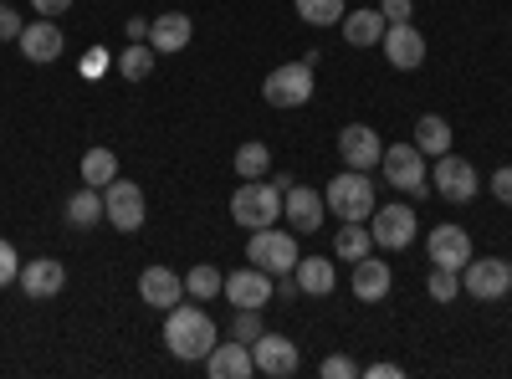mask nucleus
<instances>
[{"instance_id":"obj_1","label":"nucleus","mask_w":512,"mask_h":379,"mask_svg":"<svg viewBox=\"0 0 512 379\" xmlns=\"http://www.w3.org/2000/svg\"><path fill=\"white\" fill-rule=\"evenodd\" d=\"M221 344L216 318H210L200 303H175L164 313V349L185 359V364H205V354Z\"/></svg>"},{"instance_id":"obj_2","label":"nucleus","mask_w":512,"mask_h":379,"mask_svg":"<svg viewBox=\"0 0 512 379\" xmlns=\"http://www.w3.org/2000/svg\"><path fill=\"white\" fill-rule=\"evenodd\" d=\"M282 195H287V180H241L236 195H231V221L246 226V231L277 226L282 221Z\"/></svg>"},{"instance_id":"obj_3","label":"nucleus","mask_w":512,"mask_h":379,"mask_svg":"<svg viewBox=\"0 0 512 379\" xmlns=\"http://www.w3.org/2000/svg\"><path fill=\"white\" fill-rule=\"evenodd\" d=\"M323 200H328V210H333L338 221H369V216H374V205H379L374 180H369L364 170H344L338 180H328Z\"/></svg>"},{"instance_id":"obj_4","label":"nucleus","mask_w":512,"mask_h":379,"mask_svg":"<svg viewBox=\"0 0 512 379\" xmlns=\"http://www.w3.org/2000/svg\"><path fill=\"white\" fill-rule=\"evenodd\" d=\"M313 88H318V77H313V62L303 57V62L272 67L267 82H262V98L272 108H303V103H313Z\"/></svg>"},{"instance_id":"obj_5","label":"nucleus","mask_w":512,"mask_h":379,"mask_svg":"<svg viewBox=\"0 0 512 379\" xmlns=\"http://www.w3.org/2000/svg\"><path fill=\"white\" fill-rule=\"evenodd\" d=\"M379 170L400 195H420V200L431 195V164H425V154L415 144H390L379 159Z\"/></svg>"},{"instance_id":"obj_6","label":"nucleus","mask_w":512,"mask_h":379,"mask_svg":"<svg viewBox=\"0 0 512 379\" xmlns=\"http://www.w3.org/2000/svg\"><path fill=\"white\" fill-rule=\"evenodd\" d=\"M461 292L472 303H502L512 292V262L502 257H472L461 267Z\"/></svg>"},{"instance_id":"obj_7","label":"nucleus","mask_w":512,"mask_h":379,"mask_svg":"<svg viewBox=\"0 0 512 379\" xmlns=\"http://www.w3.org/2000/svg\"><path fill=\"white\" fill-rule=\"evenodd\" d=\"M246 262H251V267H262V272H272V277L292 272V267H297V236H292V231H277V226L251 231V241H246Z\"/></svg>"},{"instance_id":"obj_8","label":"nucleus","mask_w":512,"mask_h":379,"mask_svg":"<svg viewBox=\"0 0 512 379\" xmlns=\"http://www.w3.org/2000/svg\"><path fill=\"white\" fill-rule=\"evenodd\" d=\"M431 190L451 205H466V200H477L482 195V175H477V164L472 159H461V154H441L436 159V170H431Z\"/></svg>"},{"instance_id":"obj_9","label":"nucleus","mask_w":512,"mask_h":379,"mask_svg":"<svg viewBox=\"0 0 512 379\" xmlns=\"http://www.w3.org/2000/svg\"><path fill=\"white\" fill-rule=\"evenodd\" d=\"M420 231V216L410 205H374L369 216V236H374V251H405Z\"/></svg>"},{"instance_id":"obj_10","label":"nucleus","mask_w":512,"mask_h":379,"mask_svg":"<svg viewBox=\"0 0 512 379\" xmlns=\"http://www.w3.org/2000/svg\"><path fill=\"white\" fill-rule=\"evenodd\" d=\"M103 210H108V226L123 231V236H134L144 231V216H149V205H144V190L134 180H113L103 190Z\"/></svg>"},{"instance_id":"obj_11","label":"nucleus","mask_w":512,"mask_h":379,"mask_svg":"<svg viewBox=\"0 0 512 379\" xmlns=\"http://www.w3.org/2000/svg\"><path fill=\"white\" fill-rule=\"evenodd\" d=\"M323 216H328V200H323V190L287 185V195H282V221H287L297 236H313V231L323 226Z\"/></svg>"},{"instance_id":"obj_12","label":"nucleus","mask_w":512,"mask_h":379,"mask_svg":"<svg viewBox=\"0 0 512 379\" xmlns=\"http://www.w3.org/2000/svg\"><path fill=\"white\" fill-rule=\"evenodd\" d=\"M425 257H431V267H451V272H461L466 262L477 257V251H472V236H466L461 226L441 221L431 236H425Z\"/></svg>"},{"instance_id":"obj_13","label":"nucleus","mask_w":512,"mask_h":379,"mask_svg":"<svg viewBox=\"0 0 512 379\" xmlns=\"http://www.w3.org/2000/svg\"><path fill=\"white\" fill-rule=\"evenodd\" d=\"M251 359H256V374H267V379H287L303 364V354H297V344L287 333H262V339L251 344Z\"/></svg>"},{"instance_id":"obj_14","label":"nucleus","mask_w":512,"mask_h":379,"mask_svg":"<svg viewBox=\"0 0 512 379\" xmlns=\"http://www.w3.org/2000/svg\"><path fill=\"white\" fill-rule=\"evenodd\" d=\"M379 52H384V62H390L395 72H415V67L425 62V36H420L410 21H400V26H384V36H379Z\"/></svg>"},{"instance_id":"obj_15","label":"nucleus","mask_w":512,"mask_h":379,"mask_svg":"<svg viewBox=\"0 0 512 379\" xmlns=\"http://www.w3.org/2000/svg\"><path fill=\"white\" fill-rule=\"evenodd\" d=\"M16 287L26 292L31 303H52L57 292L67 287V267H62V262H52V257H36V262H21V272H16Z\"/></svg>"},{"instance_id":"obj_16","label":"nucleus","mask_w":512,"mask_h":379,"mask_svg":"<svg viewBox=\"0 0 512 379\" xmlns=\"http://www.w3.org/2000/svg\"><path fill=\"white\" fill-rule=\"evenodd\" d=\"M16 47H21L26 62H57V57L67 52V36H62V26H57L52 16H36V21H26V31L16 36Z\"/></svg>"},{"instance_id":"obj_17","label":"nucleus","mask_w":512,"mask_h":379,"mask_svg":"<svg viewBox=\"0 0 512 379\" xmlns=\"http://www.w3.org/2000/svg\"><path fill=\"white\" fill-rule=\"evenodd\" d=\"M221 292H226L231 308H267L272 292H277V282H272V272H262V267H241V272L226 277Z\"/></svg>"},{"instance_id":"obj_18","label":"nucleus","mask_w":512,"mask_h":379,"mask_svg":"<svg viewBox=\"0 0 512 379\" xmlns=\"http://www.w3.org/2000/svg\"><path fill=\"white\" fill-rule=\"evenodd\" d=\"M338 154H344L349 170H379V159H384V144L379 134L369 129V123H349V129H338Z\"/></svg>"},{"instance_id":"obj_19","label":"nucleus","mask_w":512,"mask_h":379,"mask_svg":"<svg viewBox=\"0 0 512 379\" xmlns=\"http://www.w3.org/2000/svg\"><path fill=\"white\" fill-rule=\"evenodd\" d=\"M190 41H195V21H190L185 11H164V16H154V21H149V47H154L159 57L185 52Z\"/></svg>"},{"instance_id":"obj_20","label":"nucleus","mask_w":512,"mask_h":379,"mask_svg":"<svg viewBox=\"0 0 512 379\" xmlns=\"http://www.w3.org/2000/svg\"><path fill=\"white\" fill-rule=\"evenodd\" d=\"M139 298H144L149 308L169 313V308L185 298V277H180L175 267H144V272H139Z\"/></svg>"},{"instance_id":"obj_21","label":"nucleus","mask_w":512,"mask_h":379,"mask_svg":"<svg viewBox=\"0 0 512 379\" xmlns=\"http://www.w3.org/2000/svg\"><path fill=\"white\" fill-rule=\"evenodd\" d=\"M205 369H210V379H251V374H256L251 344H241V339H231V344H216V349L205 354Z\"/></svg>"},{"instance_id":"obj_22","label":"nucleus","mask_w":512,"mask_h":379,"mask_svg":"<svg viewBox=\"0 0 512 379\" xmlns=\"http://www.w3.org/2000/svg\"><path fill=\"white\" fill-rule=\"evenodd\" d=\"M390 287H395L390 262H379L374 251H369L364 262H354V298L359 303H384V298H390Z\"/></svg>"},{"instance_id":"obj_23","label":"nucleus","mask_w":512,"mask_h":379,"mask_svg":"<svg viewBox=\"0 0 512 379\" xmlns=\"http://www.w3.org/2000/svg\"><path fill=\"white\" fill-rule=\"evenodd\" d=\"M292 277H297V292H308V298H328L333 282H338V272H333L328 257H297Z\"/></svg>"},{"instance_id":"obj_24","label":"nucleus","mask_w":512,"mask_h":379,"mask_svg":"<svg viewBox=\"0 0 512 379\" xmlns=\"http://www.w3.org/2000/svg\"><path fill=\"white\" fill-rule=\"evenodd\" d=\"M338 26H344L349 47H379V36H384V26H390V21L379 16V6H364V11H349Z\"/></svg>"},{"instance_id":"obj_25","label":"nucleus","mask_w":512,"mask_h":379,"mask_svg":"<svg viewBox=\"0 0 512 379\" xmlns=\"http://www.w3.org/2000/svg\"><path fill=\"white\" fill-rule=\"evenodd\" d=\"M415 149H420L425 159L451 154V123H446L441 113H420V123H415Z\"/></svg>"},{"instance_id":"obj_26","label":"nucleus","mask_w":512,"mask_h":379,"mask_svg":"<svg viewBox=\"0 0 512 379\" xmlns=\"http://www.w3.org/2000/svg\"><path fill=\"white\" fill-rule=\"evenodd\" d=\"M154 62H159V52L149 47V41H128V47L113 57V72H118L123 82H144V77L154 72Z\"/></svg>"},{"instance_id":"obj_27","label":"nucleus","mask_w":512,"mask_h":379,"mask_svg":"<svg viewBox=\"0 0 512 379\" xmlns=\"http://www.w3.org/2000/svg\"><path fill=\"white\" fill-rule=\"evenodd\" d=\"M369 251H374L369 221H344V226H338V241H333V257L338 262H364Z\"/></svg>"},{"instance_id":"obj_28","label":"nucleus","mask_w":512,"mask_h":379,"mask_svg":"<svg viewBox=\"0 0 512 379\" xmlns=\"http://www.w3.org/2000/svg\"><path fill=\"white\" fill-rule=\"evenodd\" d=\"M98 221H108V210H103V190L82 185V190H77V195L67 200V226L88 231V226H98Z\"/></svg>"},{"instance_id":"obj_29","label":"nucleus","mask_w":512,"mask_h":379,"mask_svg":"<svg viewBox=\"0 0 512 379\" xmlns=\"http://www.w3.org/2000/svg\"><path fill=\"white\" fill-rule=\"evenodd\" d=\"M82 180H88L93 190H108L118 180V154L113 149H88L82 154Z\"/></svg>"},{"instance_id":"obj_30","label":"nucleus","mask_w":512,"mask_h":379,"mask_svg":"<svg viewBox=\"0 0 512 379\" xmlns=\"http://www.w3.org/2000/svg\"><path fill=\"white\" fill-rule=\"evenodd\" d=\"M267 170H272V149L262 139H251V144L236 149V175L241 180H267Z\"/></svg>"},{"instance_id":"obj_31","label":"nucleus","mask_w":512,"mask_h":379,"mask_svg":"<svg viewBox=\"0 0 512 379\" xmlns=\"http://www.w3.org/2000/svg\"><path fill=\"white\" fill-rule=\"evenodd\" d=\"M221 287H226V277L210 267V262H200V267L185 272V292H190L195 303H216V292H221Z\"/></svg>"},{"instance_id":"obj_32","label":"nucleus","mask_w":512,"mask_h":379,"mask_svg":"<svg viewBox=\"0 0 512 379\" xmlns=\"http://www.w3.org/2000/svg\"><path fill=\"white\" fill-rule=\"evenodd\" d=\"M292 6H297V16H303L308 26H338L349 16L344 0H292Z\"/></svg>"},{"instance_id":"obj_33","label":"nucleus","mask_w":512,"mask_h":379,"mask_svg":"<svg viewBox=\"0 0 512 379\" xmlns=\"http://www.w3.org/2000/svg\"><path fill=\"white\" fill-rule=\"evenodd\" d=\"M425 292H431L436 303H456V298H461V272H451V267H431V277H425Z\"/></svg>"},{"instance_id":"obj_34","label":"nucleus","mask_w":512,"mask_h":379,"mask_svg":"<svg viewBox=\"0 0 512 379\" xmlns=\"http://www.w3.org/2000/svg\"><path fill=\"white\" fill-rule=\"evenodd\" d=\"M262 308H236V323H231V339H241V344H256L262 339Z\"/></svg>"},{"instance_id":"obj_35","label":"nucleus","mask_w":512,"mask_h":379,"mask_svg":"<svg viewBox=\"0 0 512 379\" xmlns=\"http://www.w3.org/2000/svg\"><path fill=\"white\" fill-rule=\"evenodd\" d=\"M16 272H21V257H16V246L0 236V287H11L16 282Z\"/></svg>"},{"instance_id":"obj_36","label":"nucleus","mask_w":512,"mask_h":379,"mask_svg":"<svg viewBox=\"0 0 512 379\" xmlns=\"http://www.w3.org/2000/svg\"><path fill=\"white\" fill-rule=\"evenodd\" d=\"M26 31V21L16 16V6H11V0H0V41H16Z\"/></svg>"},{"instance_id":"obj_37","label":"nucleus","mask_w":512,"mask_h":379,"mask_svg":"<svg viewBox=\"0 0 512 379\" xmlns=\"http://www.w3.org/2000/svg\"><path fill=\"white\" fill-rule=\"evenodd\" d=\"M354 374H359V364L349 354H328L323 359V379H354Z\"/></svg>"},{"instance_id":"obj_38","label":"nucleus","mask_w":512,"mask_h":379,"mask_svg":"<svg viewBox=\"0 0 512 379\" xmlns=\"http://www.w3.org/2000/svg\"><path fill=\"white\" fill-rule=\"evenodd\" d=\"M379 16L390 21V26H400V21L415 16V0H379Z\"/></svg>"},{"instance_id":"obj_39","label":"nucleus","mask_w":512,"mask_h":379,"mask_svg":"<svg viewBox=\"0 0 512 379\" xmlns=\"http://www.w3.org/2000/svg\"><path fill=\"white\" fill-rule=\"evenodd\" d=\"M487 190H492V195H497L502 205H512V164H502V170H497V175L487 180Z\"/></svg>"},{"instance_id":"obj_40","label":"nucleus","mask_w":512,"mask_h":379,"mask_svg":"<svg viewBox=\"0 0 512 379\" xmlns=\"http://www.w3.org/2000/svg\"><path fill=\"white\" fill-rule=\"evenodd\" d=\"M31 6H36V16H52V21H57V16L72 11V0H31Z\"/></svg>"},{"instance_id":"obj_41","label":"nucleus","mask_w":512,"mask_h":379,"mask_svg":"<svg viewBox=\"0 0 512 379\" xmlns=\"http://www.w3.org/2000/svg\"><path fill=\"white\" fill-rule=\"evenodd\" d=\"M364 374H369V379H405V369H400V364H390V359H379V364H369Z\"/></svg>"},{"instance_id":"obj_42","label":"nucleus","mask_w":512,"mask_h":379,"mask_svg":"<svg viewBox=\"0 0 512 379\" xmlns=\"http://www.w3.org/2000/svg\"><path fill=\"white\" fill-rule=\"evenodd\" d=\"M108 57H113V52L93 47V52H88V62H82V72H88V77H93V72H103V67H108Z\"/></svg>"},{"instance_id":"obj_43","label":"nucleus","mask_w":512,"mask_h":379,"mask_svg":"<svg viewBox=\"0 0 512 379\" xmlns=\"http://www.w3.org/2000/svg\"><path fill=\"white\" fill-rule=\"evenodd\" d=\"M123 31H128V41H149V21H144V16H128Z\"/></svg>"}]
</instances>
